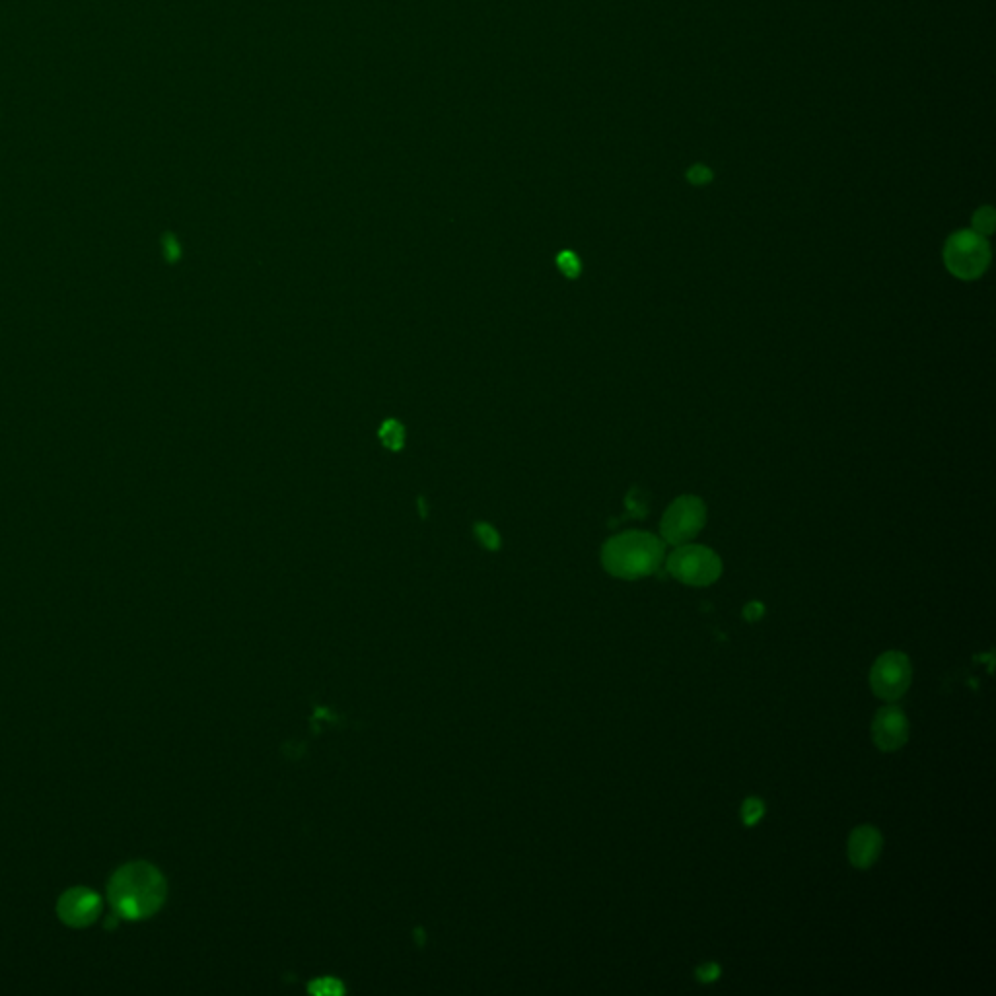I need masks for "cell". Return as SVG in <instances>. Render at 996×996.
<instances>
[{"mask_svg":"<svg viewBox=\"0 0 996 996\" xmlns=\"http://www.w3.org/2000/svg\"><path fill=\"white\" fill-rule=\"evenodd\" d=\"M707 520L705 502L699 497H679L666 510L660 532L666 543L683 545L699 534Z\"/></svg>","mask_w":996,"mask_h":996,"instance_id":"obj_5","label":"cell"},{"mask_svg":"<svg viewBox=\"0 0 996 996\" xmlns=\"http://www.w3.org/2000/svg\"><path fill=\"white\" fill-rule=\"evenodd\" d=\"M744 615H746V619H749V621H757L763 615V605L757 604V602L746 605Z\"/></svg>","mask_w":996,"mask_h":996,"instance_id":"obj_18","label":"cell"},{"mask_svg":"<svg viewBox=\"0 0 996 996\" xmlns=\"http://www.w3.org/2000/svg\"><path fill=\"white\" fill-rule=\"evenodd\" d=\"M699 977H701L703 981H712V979H716V977H718V967H716L714 963H707L705 967H701V969H699Z\"/></svg>","mask_w":996,"mask_h":996,"instance_id":"obj_17","label":"cell"},{"mask_svg":"<svg viewBox=\"0 0 996 996\" xmlns=\"http://www.w3.org/2000/svg\"><path fill=\"white\" fill-rule=\"evenodd\" d=\"M882 847V833L872 825H862L849 837V858L856 868H870L880 858Z\"/></svg>","mask_w":996,"mask_h":996,"instance_id":"obj_9","label":"cell"},{"mask_svg":"<svg viewBox=\"0 0 996 996\" xmlns=\"http://www.w3.org/2000/svg\"><path fill=\"white\" fill-rule=\"evenodd\" d=\"M162 244H164V255H166V259H168V261H178L179 253H181V251H179L178 240H176L172 234H166V236H164V240H162Z\"/></svg>","mask_w":996,"mask_h":996,"instance_id":"obj_16","label":"cell"},{"mask_svg":"<svg viewBox=\"0 0 996 996\" xmlns=\"http://www.w3.org/2000/svg\"><path fill=\"white\" fill-rule=\"evenodd\" d=\"M168 895L162 872L150 862H129L113 872L107 884V901L113 915L123 921H144L156 915Z\"/></svg>","mask_w":996,"mask_h":996,"instance_id":"obj_1","label":"cell"},{"mask_svg":"<svg viewBox=\"0 0 996 996\" xmlns=\"http://www.w3.org/2000/svg\"><path fill=\"white\" fill-rule=\"evenodd\" d=\"M687 178H689L691 183H695V185H705V183H709V181H711L712 172L709 168H707V166L697 164V166H693V168L687 172Z\"/></svg>","mask_w":996,"mask_h":996,"instance_id":"obj_13","label":"cell"},{"mask_svg":"<svg viewBox=\"0 0 996 996\" xmlns=\"http://www.w3.org/2000/svg\"><path fill=\"white\" fill-rule=\"evenodd\" d=\"M559 267H561V269H563V273H565V275H569V277L578 275V269H580L578 259H576L572 253H561V255H559Z\"/></svg>","mask_w":996,"mask_h":996,"instance_id":"obj_14","label":"cell"},{"mask_svg":"<svg viewBox=\"0 0 996 996\" xmlns=\"http://www.w3.org/2000/svg\"><path fill=\"white\" fill-rule=\"evenodd\" d=\"M874 744L882 751H897L909 740V720L899 707H884L872 722Z\"/></svg>","mask_w":996,"mask_h":996,"instance_id":"obj_8","label":"cell"},{"mask_svg":"<svg viewBox=\"0 0 996 996\" xmlns=\"http://www.w3.org/2000/svg\"><path fill=\"white\" fill-rule=\"evenodd\" d=\"M666 545L656 535L625 532L605 541L602 549L604 569L623 580H639L660 569Z\"/></svg>","mask_w":996,"mask_h":996,"instance_id":"obj_2","label":"cell"},{"mask_svg":"<svg viewBox=\"0 0 996 996\" xmlns=\"http://www.w3.org/2000/svg\"><path fill=\"white\" fill-rule=\"evenodd\" d=\"M911 662L903 652L882 654L870 672V687L884 701L901 699L911 685Z\"/></svg>","mask_w":996,"mask_h":996,"instance_id":"obj_6","label":"cell"},{"mask_svg":"<svg viewBox=\"0 0 996 996\" xmlns=\"http://www.w3.org/2000/svg\"><path fill=\"white\" fill-rule=\"evenodd\" d=\"M973 230L977 234L985 236V238L989 234H993V230H995V211L991 207H983V209H979L975 213V216H973Z\"/></svg>","mask_w":996,"mask_h":996,"instance_id":"obj_11","label":"cell"},{"mask_svg":"<svg viewBox=\"0 0 996 996\" xmlns=\"http://www.w3.org/2000/svg\"><path fill=\"white\" fill-rule=\"evenodd\" d=\"M477 535H479V539L483 541V545H485V547H489V549H495V547H498V535L495 534V530H493L491 526H487V524H479V526H477Z\"/></svg>","mask_w":996,"mask_h":996,"instance_id":"obj_15","label":"cell"},{"mask_svg":"<svg viewBox=\"0 0 996 996\" xmlns=\"http://www.w3.org/2000/svg\"><path fill=\"white\" fill-rule=\"evenodd\" d=\"M944 263L946 269L961 281L979 279L991 263V246L987 238L975 230H960L946 242Z\"/></svg>","mask_w":996,"mask_h":996,"instance_id":"obj_3","label":"cell"},{"mask_svg":"<svg viewBox=\"0 0 996 996\" xmlns=\"http://www.w3.org/2000/svg\"><path fill=\"white\" fill-rule=\"evenodd\" d=\"M666 565L676 580L689 586H709L722 574L720 557L703 545H677Z\"/></svg>","mask_w":996,"mask_h":996,"instance_id":"obj_4","label":"cell"},{"mask_svg":"<svg viewBox=\"0 0 996 996\" xmlns=\"http://www.w3.org/2000/svg\"><path fill=\"white\" fill-rule=\"evenodd\" d=\"M380 438L388 448L399 450L403 446V440H405V430L397 421L390 419L380 428Z\"/></svg>","mask_w":996,"mask_h":996,"instance_id":"obj_10","label":"cell"},{"mask_svg":"<svg viewBox=\"0 0 996 996\" xmlns=\"http://www.w3.org/2000/svg\"><path fill=\"white\" fill-rule=\"evenodd\" d=\"M763 814H765V806H763V802H761V800H757V798H749V800L744 802V808H742V818H744L747 825L757 823Z\"/></svg>","mask_w":996,"mask_h":996,"instance_id":"obj_12","label":"cell"},{"mask_svg":"<svg viewBox=\"0 0 996 996\" xmlns=\"http://www.w3.org/2000/svg\"><path fill=\"white\" fill-rule=\"evenodd\" d=\"M104 911V901L96 891L76 886L65 891L57 901L59 919L71 928L92 926Z\"/></svg>","mask_w":996,"mask_h":996,"instance_id":"obj_7","label":"cell"}]
</instances>
